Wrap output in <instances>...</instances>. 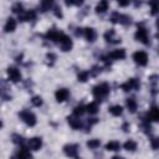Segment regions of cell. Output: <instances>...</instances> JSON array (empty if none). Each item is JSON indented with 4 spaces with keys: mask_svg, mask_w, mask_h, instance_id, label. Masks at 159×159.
Instances as JSON below:
<instances>
[{
    "mask_svg": "<svg viewBox=\"0 0 159 159\" xmlns=\"http://www.w3.org/2000/svg\"><path fill=\"white\" fill-rule=\"evenodd\" d=\"M87 78H88V72H81L78 75V81H81V82H86Z\"/></svg>",
    "mask_w": 159,
    "mask_h": 159,
    "instance_id": "d6a6232c",
    "label": "cell"
},
{
    "mask_svg": "<svg viewBox=\"0 0 159 159\" xmlns=\"http://www.w3.org/2000/svg\"><path fill=\"white\" fill-rule=\"evenodd\" d=\"M108 93H109V86L107 83H101V84H98V86H96L93 88V96L98 101H101L104 97H107Z\"/></svg>",
    "mask_w": 159,
    "mask_h": 159,
    "instance_id": "6da1fadb",
    "label": "cell"
},
{
    "mask_svg": "<svg viewBox=\"0 0 159 159\" xmlns=\"http://www.w3.org/2000/svg\"><path fill=\"white\" fill-rule=\"evenodd\" d=\"M108 57H111V58H113V60H123V58L125 57V50H124V48L114 50V51H112V52L109 53Z\"/></svg>",
    "mask_w": 159,
    "mask_h": 159,
    "instance_id": "7c38bea8",
    "label": "cell"
},
{
    "mask_svg": "<svg viewBox=\"0 0 159 159\" xmlns=\"http://www.w3.org/2000/svg\"><path fill=\"white\" fill-rule=\"evenodd\" d=\"M148 116H149L150 119H153V120H155V122H159V108H157V107L152 108Z\"/></svg>",
    "mask_w": 159,
    "mask_h": 159,
    "instance_id": "603a6c76",
    "label": "cell"
},
{
    "mask_svg": "<svg viewBox=\"0 0 159 159\" xmlns=\"http://www.w3.org/2000/svg\"><path fill=\"white\" fill-rule=\"evenodd\" d=\"M106 149L107 150H111V152H117L120 149V144L119 142H116V140H111L106 144Z\"/></svg>",
    "mask_w": 159,
    "mask_h": 159,
    "instance_id": "ac0fdd59",
    "label": "cell"
},
{
    "mask_svg": "<svg viewBox=\"0 0 159 159\" xmlns=\"http://www.w3.org/2000/svg\"><path fill=\"white\" fill-rule=\"evenodd\" d=\"M19 116H20V118H21L27 125L34 127V125L36 124V116H35L32 112H30V111H27V109H24V111H21V112L19 113Z\"/></svg>",
    "mask_w": 159,
    "mask_h": 159,
    "instance_id": "7a4b0ae2",
    "label": "cell"
},
{
    "mask_svg": "<svg viewBox=\"0 0 159 159\" xmlns=\"http://www.w3.org/2000/svg\"><path fill=\"white\" fill-rule=\"evenodd\" d=\"M35 17H36V14H35V11H32V10L26 11V12H22V14H20V15H19V20H21V21L34 20Z\"/></svg>",
    "mask_w": 159,
    "mask_h": 159,
    "instance_id": "4fadbf2b",
    "label": "cell"
},
{
    "mask_svg": "<svg viewBox=\"0 0 159 159\" xmlns=\"http://www.w3.org/2000/svg\"><path fill=\"white\" fill-rule=\"evenodd\" d=\"M15 159H31V154H30V152H29L26 148H21V149L17 152Z\"/></svg>",
    "mask_w": 159,
    "mask_h": 159,
    "instance_id": "9a60e30c",
    "label": "cell"
},
{
    "mask_svg": "<svg viewBox=\"0 0 159 159\" xmlns=\"http://www.w3.org/2000/svg\"><path fill=\"white\" fill-rule=\"evenodd\" d=\"M124 149H127V150H129V152H134V150L137 149V143H135L134 140L129 139V140H127V142L124 143Z\"/></svg>",
    "mask_w": 159,
    "mask_h": 159,
    "instance_id": "d4e9b609",
    "label": "cell"
},
{
    "mask_svg": "<svg viewBox=\"0 0 159 159\" xmlns=\"http://www.w3.org/2000/svg\"><path fill=\"white\" fill-rule=\"evenodd\" d=\"M63 152H65L66 155H68L71 158H77L78 159V157H77L78 145H76V144H67V145L63 147Z\"/></svg>",
    "mask_w": 159,
    "mask_h": 159,
    "instance_id": "52a82bcc",
    "label": "cell"
},
{
    "mask_svg": "<svg viewBox=\"0 0 159 159\" xmlns=\"http://www.w3.org/2000/svg\"><path fill=\"white\" fill-rule=\"evenodd\" d=\"M31 103H32L35 107H40V106L42 104V98H41L40 96H35V97H32Z\"/></svg>",
    "mask_w": 159,
    "mask_h": 159,
    "instance_id": "83f0119b",
    "label": "cell"
},
{
    "mask_svg": "<svg viewBox=\"0 0 159 159\" xmlns=\"http://www.w3.org/2000/svg\"><path fill=\"white\" fill-rule=\"evenodd\" d=\"M139 86H140V83H139V81H138L137 78H129V80H128L125 83H123L120 87H122L123 91L128 92V91H132V89H138Z\"/></svg>",
    "mask_w": 159,
    "mask_h": 159,
    "instance_id": "277c9868",
    "label": "cell"
},
{
    "mask_svg": "<svg viewBox=\"0 0 159 159\" xmlns=\"http://www.w3.org/2000/svg\"><path fill=\"white\" fill-rule=\"evenodd\" d=\"M120 15H122V14H119V12H113L112 16H111V21H112V22H119Z\"/></svg>",
    "mask_w": 159,
    "mask_h": 159,
    "instance_id": "1f68e13d",
    "label": "cell"
},
{
    "mask_svg": "<svg viewBox=\"0 0 159 159\" xmlns=\"http://www.w3.org/2000/svg\"><path fill=\"white\" fill-rule=\"evenodd\" d=\"M127 108L129 112L134 113L137 111V101L134 98H127Z\"/></svg>",
    "mask_w": 159,
    "mask_h": 159,
    "instance_id": "44dd1931",
    "label": "cell"
},
{
    "mask_svg": "<svg viewBox=\"0 0 159 159\" xmlns=\"http://www.w3.org/2000/svg\"><path fill=\"white\" fill-rule=\"evenodd\" d=\"M122 112H123V108H122V106H119V104L112 106V107L109 108V113H111V114H113V116H116V117L120 116V114H122Z\"/></svg>",
    "mask_w": 159,
    "mask_h": 159,
    "instance_id": "7402d4cb",
    "label": "cell"
},
{
    "mask_svg": "<svg viewBox=\"0 0 159 159\" xmlns=\"http://www.w3.org/2000/svg\"><path fill=\"white\" fill-rule=\"evenodd\" d=\"M55 96H56V99H57L58 102H63V101H66V99L68 98L70 92H68L67 88H60V89L56 91Z\"/></svg>",
    "mask_w": 159,
    "mask_h": 159,
    "instance_id": "30bf717a",
    "label": "cell"
},
{
    "mask_svg": "<svg viewBox=\"0 0 159 159\" xmlns=\"http://www.w3.org/2000/svg\"><path fill=\"white\" fill-rule=\"evenodd\" d=\"M42 145V139L40 137H34L29 140V148L31 150H39Z\"/></svg>",
    "mask_w": 159,
    "mask_h": 159,
    "instance_id": "9c48e42d",
    "label": "cell"
},
{
    "mask_svg": "<svg viewBox=\"0 0 159 159\" xmlns=\"http://www.w3.org/2000/svg\"><path fill=\"white\" fill-rule=\"evenodd\" d=\"M157 26L159 27V19H158V21H157Z\"/></svg>",
    "mask_w": 159,
    "mask_h": 159,
    "instance_id": "74e56055",
    "label": "cell"
},
{
    "mask_svg": "<svg viewBox=\"0 0 159 159\" xmlns=\"http://www.w3.org/2000/svg\"><path fill=\"white\" fill-rule=\"evenodd\" d=\"M84 111H86V107H83V106H77V107L75 108V111H73V114L77 116V117H80L81 114H83Z\"/></svg>",
    "mask_w": 159,
    "mask_h": 159,
    "instance_id": "f1b7e54d",
    "label": "cell"
},
{
    "mask_svg": "<svg viewBox=\"0 0 159 159\" xmlns=\"http://www.w3.org/2000/svg\"><path fill=\"white\" fill-rule=\"evenodd\" d=\"M128 4H129L128 1H122V2H119V5H120V6H125V5H128Z\"/></svg>",
    "mask_w": 159,
    "mask_h": 159,
    "instance_id": "d590c367",
    "label": "cell"
},
{
    "mask_svg": "<svg viewBox=\"0 0 159 159\" xmlns=\"http://www.w3.org/2000/svg\"><path fill=\"white\" fill-rule=\"evenodd\" d=\"M12 11L14 12H16V14H22L24 12V10H22V4H20V2H16V4H14L12 5Z\"/></svg>",
    "mask_w": 159,
    "mask_h": 159,
    "instance_id": "4316f807",
    "label": "cell"
},
{
    "mask_svg": "<svg viewBox=\"0 0 159 159\" xmlns=\"http://www.w3.org/2000/svg\"><path fill=\"white\" fill-rule=\"evenodd\" d=\"M67 119H68L70 125H71L73 129H78V128L81 127V120H80V117L75 116V117H68Z\"/></svg>",
    "mask_w": 159,
    "mask_h": 159,
    "instance_id": "e0dca14e",
    "label": "cell"
},
{
    "mask_svg": "<svg viewBox=\"0 0 159 159\" xmlns=\"http://www.w3.org/2000/svg\"><path fill=\"white\" fill-rule=\"evenodd\" d=\"M104 39H106L108 42H119V41H120L119 39L116 37V32H114V30H109V31H107V32L104 34Z\"/></svg>",
    "mask_w": 159,
    "mask_h": 159,
    "instance_id": "2e32d148",
    "label": "cell"
},
{
    "mask_svg": "<svg viewBox=\"0 0 159 159\" xmlns=\"http://www.w3.org/2000/svg\"><path fill=\"white\" fill-rule=\"evenodd\" d=\"M150 144H152V148L153 149H159V138L158 137L157 138H153L152 142H150Z\"/></svg>",
    "mask_w": 159,
    "mask_h": 159,
    "instance_id": "836d02e7",
    "label": "cell"
},
{
    "mask_svg": "<svg viewBox=\"0 0 159 159\" xmlns=\"http://www.w3.org/2000/svg\"><path fill=\"white\" fill-rule=\"evenodd\" d=\"M135 39H137L138 41H140V42L148 45V43H149V40H148V31H147V29L139 26L138 30H137V32H135Z\"/></svg>",
    "mask_w": 159,
    "mask_h": 159,
    "instance_id": "5b68a950",
    "label": "cell"
},
{
    "mask_svg": "<svg viewBox=\"0 0 159 159\" xmlns=\"http://www.w3.org/2000/svg\"><path fill=\"white\" fill-rule=\"evenodd\" d=\"M86 111L89 113V114H96L98 112V104L96 102H92L89 103L87 107H86Z\"/></svg>",
    "mask_w": 159,
    "mask_h": 159,
    "instance_id": "cb8c5ba5",
    "label": "cell"
},
{
    "mask_svg": "<svg viewBox=\"0 0 159 159\" xmlns=\"http://www.w3.org/2000/svg\"><path fill=\"white\" fill-rule=\"evenodd\" d=\"M112 159H125V158H123V157H119V155H114Z\"/></svg>",
    "mask_w": 159,
    "mask_h": 159,
    "instance_id": "8d00e7d4",
    "label": "cell"
},
{
    "mask_svg": "<svg viewBox=\"0 0 159 159\" xmlns=\"http://www.w3.org/2000/svg\"><path fill=\"white\" fill-rule=\"evenodd\" d=\"M133 60L135 61V63H138L139 66H145L148 63V55L144 51H137L133 55Z\"/></svg>",
    "mask_w": 159,
    "mask_h": 159,
    "instance_id": "3957f363",
    "label": "cell"
},
{
    "mask_svg": "<svg viewBox=\"0 0 159 159\" xmlns=\"http://www.w3.org/2000/svg\"><path fill=\"white\" fill-rule=\"evenodd\" d=\"M159 14V2H152V15Z\"/></svg>",
    "mask_w": 159,
    "mask_h": 159,
    "instance_id": "4dcf8cb0",
    "label": "cell"
},
{
    "mask_svg": "<svg viewBox=\"0 0 159 159\" xmlns=\"http://www.w3.org/2000/svg\"><path fill=\"white\" fill-rule=\"evenodd\" d=\"M12 142L16 143V144H22L24 138H22L21 135H19V134H14V135H12Z\"/></svg>",
    "mask_w": 159,
    "mask_h": 159,
    "instance_id": "f546056e",
    "label": "cell"
},
{
    "mask_svg": "<svg viewBox=\"0 0 159 159\" xmlns=\"http://www.w3.org/2000/svg\"><path fill=\"white\" fill-rule=\"evenodd\" d=\"M61 35H62V32H58V31L55 30V29H52V30H50V31L47 32V37H48L50 40H52V41H58L60 37H61Z\"/></svg>",
    "mask_w": 159,
    "mask_h": 159,
    "instance_id": "ffe728a7",
    "label": "cell"
},
{
    "mask_svg": "<svg viewBox=\"0 0 159 159\" xmlns=\"http://www.w3.org/2000/svg\"><path fill=\"white\" fill-rule=\"evenodd\" d=\"M51 5H52V2H51V1H43V2L41 4V6H42V9H43V10H48V9L51 7Z\"/></svg>",
    "mask_w": 159,
    "mask_h": 159,
    "instance_id": "e575fe53",
    "label": "cell"
},
{
    "mask_svg": "<svg viewBox=\"0 0 159 159\" xmlns=\"http://www.w3.org/2000/svg\"><path fill=\"white\" fill-rule=\"evenodd\" d=\"M15 29H16V21H15V19L9 17L7 21H6V24H5V26H4V30L6 32H12Z\"/></svg>",
    "mask_w": 159,
    "mask_h": 159,
    "instance_id": "5bb4252c",
    "label": "cell"
},
{
    "mask_svg": "<svg viewBox=\"0 0 159 159\" xmlns=\"http://www.w3.org/2000/svg\"><path fill=\"white\" fill-rule=\"evenodd\" d=\"M99 145H101L99 139H89V140L87 142V147H88L89 149H97Z\"/></svg>",
    "mask_w": 159,
    "mask_h": 159,
    "instance_id": "484cf974",
    "label": "cell"
},
{
    "mask_svg": "<svg viewBox=\"0 0 159 159\" xmlns=\"http://www.w3.org/2000/svg\"><path fill=\"white\" fill-rule=\"evenodd\" d=\"M7 75H9V78L12 82H19L21 80V72L16 67H9L7 68Z\"/></svg>",
    "mask_w": 159,
    "mask_h": 159,
    "instance_id": "ba28073f",
    "label": "cell"
},
{
    "mask_svg": "<svg viewBox=\"0 0 159 159\" xmlns=\"http://www.w3.org/2000/svg\"><path fill=\"white\" fill-rule=\"evenodd\" d=\"M83 35H84V37H86L89 42H93V41L96 40V37H97L96 30L92 29V27H86V29L83 30Z\"/></svg>",
    "mask_w": 159,
    "mask_h": 159,
    "instance_id": "8fae6325",
    "label": "cell"
},
{
    "mask_svg": "<svg viewBox=\"0 0 159 159\" xmlns=\"http://www.w3.org/2000/svg\"><path fill=\"white\" fill-rule=\"evenodd\" d=\"M58 42H60V46H61L62 51H70L72 48V40L67 35H65V34L61 35Z\"/></svg>",
    "mask_w": 159,
    "mask_h": 159,
    "instance_id": "8992f818",
    "label": "cell"
},
{
    "mask_svg": "<svg viewBox=\"0 0 159 159\" xmlns=\"http://www.w3.org/2000/svg\"><path fill=\"white\" fill-rule=\"evenodd\" d=\"M107 10H108V1H106V0L99 1V2L97 4V6H96V11H97L98 14L106 12Z\"/></svg>",
    "mask_w": 159,
    "mask_h": 159,
    "instance_id": "d6986e66",
    "label": "cell"
}]
</instances>
